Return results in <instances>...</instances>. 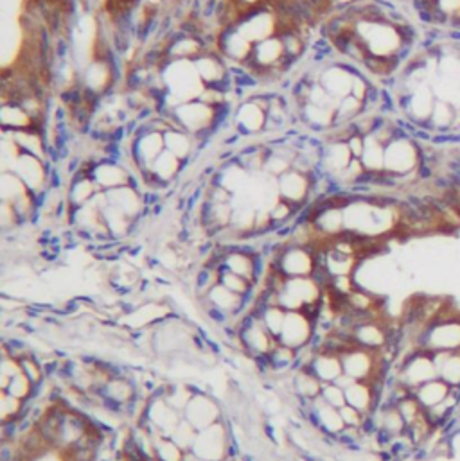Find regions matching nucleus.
<instances>
[{
    "label": "nucleus",
    "mask_w": 460,
    "mask_h": 461,
    "mask_svg": "<svg viewBox=\"0 0 460 461\" xmlns=\"http://www.w3.org/2000/svg\"><path fill=\"white\" fill-rule=\"evenodd\" d=\"M306 370L311 371L322 384H329V382H336V379L343 374L342 359L336 354L331 352L319 350L313 357L311 363L306 367Z\"/></svg>",
    "instance_id": "nucleus-7"
},
{
    "label": "nucleus",
    "mask_w": 460,
    "mask_h": 461,
    "mask_svg": "<svg viewBox=\"0 0 460 461\" xmlns=\"http://www.w3.org/2000/svg\"><path fill=\"white\" fill-rule=\"evenodd\" d=\"M309 187H311V183H309L308 176L299 169H289L279 180L281 197L293 205H301V201H304L309 192Z\"/></svg>",
    "instance_id": "nucleus-8"
},
{
    "label": "nucleus",
    "mask_w": 460,
    "mask_h": 461,
    "mask_svg": "<svg viewBox=\"0 0 460 461\" xmlns=\"http://www.w3.org/2000/svg\"><path fill=\"white\" fill-rule=\"evenodd\" d=\"M205 300L209 305L218 307V309L225 310L228 314H237L241 305V296L227 289L223 283L218 282L213 289L205 295Z\"/></svg>",
    "instance_id": "nucleus-13"
},
{
    "label": "nucleus",
    "mask_w": 460,
    "mask_h": 461,
    "mask_svg": "<svg viewBox=\"0 0 460 461\" xmlns=\"http://www.w3.org/2000/svg\"><path fill=\"white\" fill-rule=\"evenodd\" d=\"M320 398L331 408L340 409L347 404L346 389L340 388L336 382H329V384H322V391H320Z\"/></svg>",
    "instance_id": "nucleus-21"
},
{
    "label": "nucleus",
    "mask_w": 460,
    "mask_h": 461,
    "mask_svg": "<svg viewBox=\"0 0 460 461\" xmlns=\"http://www.w3.org/2000/svg\"><path fill=\"white\" fill-rule=\"evenodd\" d=\"M437 377L439 371L434 361V354L421 350V348H414L410 354H407L397 370V381L410 389L419 388L424 382L434 381Z\"/></svg>",
    "instance_id": "nucleus-2"
},
{
    "label": "nucleus",
    "mask_w": 460,
    "mask_h": 461,
    "mask_svg": "<svg viewBox=\"0 0 460 461\" xmlns=\"http://www.w3.org/2000/svg\"><path fill=\"white\" fill-rule=\"evenodd\" d=\"M272 361V370H286V368H291L293 363H295V357H297V350L286 347V345L277 343L270 352H268Z\"/></svg>",
    "instance_id": "nucleus-19"
},
{
    "label": "nucleus",
    "mask_w": 460,
    "mask_h": 461,
    "mask_svg": "<svg viewBox=\"0 0 460 461\" xmlns=\"http://www.w3.org/2000/svg\"><path fill=\"white\" fill-rule=\"evenodd\" d=\"M284 318H286V310L281 309L279 305L270 307V309L264 310V314L261 316V322L264 325V329L272 334L275 341L279 340L282 332V325H284Z\"/></svg>",
    "instance_id": "nucleus-20"
},
{
    "label": "nucleus",
    "mask_w": 460,
    "mask_h": 461,
    "mask_svg": "<svg viewBox=\"0 0 460 461\" xmlns=\"http://www.w3.org/2000/svg\"><path fill=\"white\" fill-rule=\"evenodd\" d=\"M315 334V325L302 310H286L284 325L277 343L286 345L293 350H301Z\"/></svg>",
    "instance_id": "nucleus-5"
},
{
    "label": "nucleus",
    "mask_w": 460,
    "mask_h": 461,
    "mask_svg": "<svg viewBox=\"0 0 460 461\" xmlns=\"http://www.w3.org/2000/svg\"><path fill=\"white\" fill-rule=\"evenodd\" d=\"M178 169H180V158L173 155L171 151H168V149H164L162 155H160L151 166L153 174H155L156 178H159L162 183H168L169 180L178 173Z\"/></svg>",
    "instance_id": "nucleus-16"
},
{
    "label": "nucleus",
    "mask_w": 460,
    "mask_h": 461,
    "mask_svg": "<svg viewBox=\"0 0 460 461\" xmlns=\"http://www.w3.org/2000/svg\"><path fill=\"white\" fill-rule=\"evenodd\" d=\"M293 389L297 397L309 398V401H315V398L320 397V391H322V382L315 377L309 370H301L295 374V379H293Z\"/></svg>",
    "instance_id": "nucleus-14"
},
{
    "label": "nucleus",
    "mask_w": 460,
    "mask_h": 461,
    "mask_svg": "<svg viewBox=\"0 0 460 461\" xmlns=\"http://www.w3.org/2000/svg\"><path fill=\"white\" fill-rule=\"evenodd\" d=\"M183 420H187L196 431H203L213 423L220 422V409L207 394L194 395L183 409Z\"/></svg>",
    "instance_id": "nucleus-6"
},
{
    "label": "nucleus",
    "mask_w": 460,
    "mask_h": 461,
    "mask_svg": "<svg viewBox=\"0 0 460 461\" xmlns=\"http://www.w3.org/2000/svg\"><path fill=\"white\" fill-rule=\"evenodd\" d=\"M31 386H33V384H31L29 379H27L26 375H23L22 371H20V374H16L15 377L9 379L8 386H6V388L2 389V391H4V394H8V395H11V397L18 398V401H26V398L29 397V394H31Z\"/></svg>",
    "instance_id": "nucleus-22"
},
{
    "label": "nucleus",
    "mask_w": 460,
    "mask_h": 461,
    "mask_svg": "<svg viewBox=\"0 0 460 461\" xmlns=\"http://www.w3.org/2000/svg\"><path fill=\"white\" fill-rule=\"evenodd\" d=\"M205 313H207V316L210 318V322L218 323V325H225V323H227L228 313H225V310L218 309V307H214V305H207Z\"/></svg>",
    "instance_id": "nucleus-27"
},
{
    "label": "nucleus",
    "mask_w": 460,
    "mask_h": 461,
    "mask_svg": "<svg viewBox=\"0 0 460 461\" xmlns=\"http://www.w3.org/2000/svg\"><path fill=\"white\" fill-rule=\"evenodd\" d=\"M439 379L449 386H460V352H434Z\"/></svg>",
    "instance_id": "nucleus-11"
},
{
    "label": "nucleus",
    "mask_w": 460,
    "mask_h": 461,
    "mask_svg": "<svg viewBox=\"0 0 460 461\" xmlns=\"http://www.w3.org/2000/svg\"><path fill=\"white\" fill-rule=\"evenodd\" d=\"M381 357H383L381 352L367 350V348L353 345V347L343 352L340 359H342L343 374L353 377L354 381L370 382L376 375L378 368H380Z\"/></svg>",
    "instance_id": "nucleus-3"
},
{
    "label": "nucleus",
    "mask_w": 460,
    "mask_h": 461,
    "mask_svg": "<svg viewBox=\"0 0 460 461\" xmlns=\"http://www.w3.org/2000/svg\"><path fill=\"white\" fill-rule=\"evenodd\" d=\"M316 461H319V460H316Z\"/></svg>",
    "instance_id": "nucleus-29"
},
{
    "label": "nucleus",
    "mask_w": 460,
    "mask_h": 461,
    "mask_svg": "<svg viewBox=\"0 0 460 461\" xmlns=\"http://www.w3.org/2000/svg\"><path fill=\"white\" fill-rule=\"evenodd\" d=\"M449 391H451V386L437 377L434 381H428L419 386V388H415L414 397L417 398V402L422 408L430 409L439 406L441 402H444L449 397Z\"/></svg>",
    "instance_id": "nucleus-9"
},
{
    "label": "nucleus",
    "mask_w": 460,
    "mask_h": 461,
    "mask_svg": "<svg viewBox=\"0 0 460 461\" xmlns=\"http://www.w3.org/2000/svg\"><path fill=\"white\" fill-rule=\"evenodd\" d=\"M346 398L347 404L356 408L358 411H361L363 415H369L373 413V388H370V382L365 381H356L346 389Z\"/></svg>",
    "instance_id": "nucleus-12"
},
{
    "label": "nucleus",
    "mask_w": 460,
    "mask_h": 461,
    "mask_svg": "<svg viewBox=\"0 0 460 461\" xmlns=\"http://www.w3.org/2000/svg\"><path fill=\"white\" fill-rule=\"evenodd\" d=\"M20 435H22V431H20L18 418L2 420V442L16 443V440H18Z\"/></svg>",
    "instance_id": "nucleus-25"
},
{
    "label": "nucleus",
    "mask_w": 460,
    "mask_h": 461,
    "mask_svg": "<svg viewBox=\"0 0 460 461\" xmlns=\"http://www.w3.org/2000/svg\"><path fill=\"white\" fill-rule=\"evenodd\" d=\"M218 282H220V276H218L216 268L209 264L203 266L196 275V289H198L200 295H207Z\"/></svg>",
    "instance_id": "nucleus-23"
},
{
    "label": "nucleus",
    "mask_w": 460,
    "mask_h": 461,
    "mask_svg": "<svg viewBox=\"0 0 460 461\" xmlns=\"http://www.w3.org/2000/svg\"><path fill=\"white\" fill-rule=\"evenodd\" d=\"M415 348L426 352H460V316L441 320L435 318L434 322L422 327L421 332L415 336Z\"/></svg>",
    "instance_id": "nucleus-1"
},
{
    "label": "nucleus",
    "mask_w": 460,
    "mask_h": 461,
    "mask_svg": "<svg viewBox=\"0 0 460 461\" xmlns=\"http://www.w3.org/2000/svg\"><path fill=\"white\" fill-rule=\"evenodd\" d=\"M380 415V425L387 429L388 433H392L394 436H403L405 429H407V423H405L403 416H401L400 409L397 408H383L378 411Z\"/></svg>",
    "instance_id": "nucleus-18"
},
{
    "label": "nucleus",
    "mask_w": 460,
    "mask_h": 461,
    "mask_svg": "<svg viewBox=\"0 0 460 461\" xmlns=\"http://www.w3.org/2000/svg\"><path fill=\"white\" fill-rule=\"evenodd\" d=\"M396 438H397V436H394V435H392V433H388L387 429L381 428V425H380V429H378L376 435H374V440H376L378 445L381 447V450L388 449V447L392 445V442H394V440H396Z\"/></svg>",
    "instance_id": "nucleus-26"
},
{
    "label": "nucleus",
    "mask_w": 460,
    "mask_h": 461,
    "mask_svg": "<svg viewBox=\"0 0 460 461\" xmlns=\"http://www.w3.org/2000/svg\"><path fill=\"white\" fill-rule=\"evenodd\" d=\"M164 142H166V149L171 151L175 156H178L180 160L189 156L191 140L187 136L186 129L169 128L168 131H164Z\"/></svg>",
    "instance_id": "nucleus-15"
},
{
    "label": "nucleus",
    "mask_w": 460,
    "mask_h": 461,
    "mask_svg": "<svg viewBox=\"0 0 460 461\" xmlns=\"http://www.w3.org/2000/svg\"><path fill=\"white\" fill-rule=\"evenodd\" d=\"M243 461H257V460H255L254 456H250V454H245V456H243Z\"/></svg>",
    "instance_id": "nucleus-28"
},
{
    "label": "nucleus",
    "mask_w": 460,
    "mask_h": 461,
    "mask_svg": "<svg viewBox=\"0 0 460 461\" xmlns=\"http://www.w3.org/2000/svg\"><path fill=\"white\" fill-rule=\"evenodd\" d=\"M90 178L94 180L95 185L103 187L107 190L129 185V180H132L129 174L115 163H103V166L95 167L90 173Z\"/></svg>",
    "instance_id": "nucleus-10"
},
{
    "label": "nucleus",
    "mask_w": 460,
    "mask_h": 461,
    "mask_svg": "<svg viewBox=\"0 0 460 461\" xmlns=\"http://www.w3.org/2000/svg\"><path fill=\"white\" fill-rule=\"evenodd\" d=\"M338 411H340V416H342L343 423H346V428H351V429H360L361 422H363V418H365L363 413L358 411L356 408H353V406L349 404L340 408Z\"/></svg>",
    "instance_id": "nucleus-24"
},
{
    "label": "nucleus",
    "mask_w": 460,
    "mask_h": 461,
    "mask_svg": "<svg viewBox=\"0 0 460 461\" xmlns=\"http://www.w3.org/2000/svg\"><path fill=\"white\" fill-rule=\"evenodd\" d=\"M267 121V110L259 106L257 101L248 102L247 106H243L240 112V124L243 126L247 131H255L261 129L262 124Z\"/></svg>",
    "instance_id": "nucleus-17"
},
{
    "label": "nucleus",
    "mask_w": 460,
    "mask_h": 461,
    "mask_svg": "<svg viewBox=\"0 0 460 461\" xmlns=\"http://www.w3.org/2000/svg\"><path fill=\"white\" fill-rule=\"evenodd\" d=\"M270 269L282 273L286 278L311 276L313 269H315L313 251H309L304 246H288L275 255Z\"/></svg>",
    "instance_id": "nucleus-4"
}]
</instances>
